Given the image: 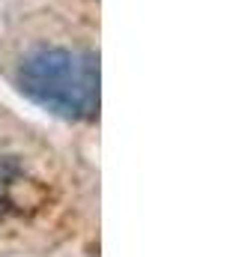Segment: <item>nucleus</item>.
<instances>
[{"label": "nucleus", "mask_w": 239, "mask_h": 257, "mask_svg": "<svg viewBox=\"0 0 239 257\" xmlns=\"http://www.w3.org/2000/svg\"><path fill=\"white\" fill-rule=\"evenodd\" d=\"M21 93L60 120L99 117V57L69 48H33L18 66Z\"/></svg>", "instance_id": "nucleus-1"}, {"label": "nucleus", "mask_w": 239, "mask_h": 257, "mask_svg": "<svg viewBox=\"0 0 239 257\" xmlns=\"http://www.w3.org/2000/svg\"><path fill=\"white\" fill-rule=\"evenodd\" d=\"M45 200V189L18 156H0V221L24 218L36 212Z\"/></svg>", "instance_id": "nucleus-2"}]
</instances>
